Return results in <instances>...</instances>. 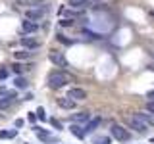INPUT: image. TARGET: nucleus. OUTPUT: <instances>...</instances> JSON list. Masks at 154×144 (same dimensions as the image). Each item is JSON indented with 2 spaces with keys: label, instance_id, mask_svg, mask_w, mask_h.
Returning <instances> with one entry per match:
<instances>
[{
  "label": "nucleus",
  "instance_id": "nucleus-15",
  "mask_svg": "<svg viewBox=\"0 0 154 144\" xmlns=\"http://www.w3.org/2000/svg\"><path fill=\"white\" fill-rule=\"evenodd\" d=\"M14 58H16L17 62H21V60H29V58H31V52L23 48V50H17V52H14Z\"/></svg>",
  "mask_w": 154,
  "mask_h": 144
},
{
  "label": "nucleus",
  "instance_id": "nucleus-24",
  "mask_svg": "<svg viewBox=\"0 0 154 144\" xmlns=\"http://www.w3.org/2000/svg\"><path fill=\"white\" fill-rule=\"evenodd\" d=\"M56 37H58V40L64 42V44H71V40H69V38H66L64 35H56Z\"/></svg>",
  "mask_w": 154,
  "mask_h": 144
},
{
  "label": "nucleus",
  "instance_id": "nucleus-29",
  "mask_svg": "<svg viewBox=\"0 0 154 144\" xmlns=\"http://www.w3.org/2000/svg\"><path fill=\"white\" fill-rule=\"evenodd\" d=\"M16 127H17V129L23 127V119H16Z\"/></svg>",
  "mask_w": 154,
  "mask_h": 144
},
{
  "label": "nucleus",
  "instance_id": "nucleus-27",
  "mask_svg": "<svg viewBox=\"0 0 154 144\" xmlns=\"http://www.w3.org/2000/svg\"><path fill=\"white\" fill-rule=\"evenodd\" d=\"M27 119H29V121H31V123H35V119H37V115H35V113H29V115H27Z\"/></svg>",
  "mask_w": 154,
  "mask_h": 144
},
{
  "label": "nucleus",
  "instance_id": "nucleus-22",
  "mask_svg": "<svg viewBox=\"0 0 154 144\" xmlns=\"http://www.w3.org/2000/svg\"><path fill=\"white\" fill-rule=\"evenodd\" d=\"M50 123H52V127H54V129H56V131H62V123H60V121H58V119H56V117H52V119H50Z\"/></svg>",
  "mask_w": 154,
  "mask_h": 144
},
{
  "label": "nucleus",
  "instance_id": "nucleus-4",
  "mask_svg": "<svg viewBox=\"0 0 154 144\" xmlns=\"http://www.w3.org/2000/svg\"><path fill=\"white\" fill-rule=\"evenodd\" d=\"M48 60L52 62V64H56L58 67H67V60L64 58V54L58 50H52L50 54H48Z\"/></svg>",
  "mask_w": 154,
  "mask_h": 144
},
{
  "label": "nucleus",
  "instance_id": "nucleus-3",
  "mask_svg": "<svg viewBox=\"0 0 154 144\" xmlns=\"http://www.w3.org/2000/svg\"><path fill=\"white\" fill-rule=\"evenodd\" d=\"M125 121H127V125H129L131 129H135L137 133H146L148 129H150L148 125H144L141 119L137 117V115H127V117H125Z\"/></svg>",
  "mask_w": 154,
  "mask_h": 144
},
{
  "label": "nucleus",
  "instance_id": "nucleus-6",
  "mask_svg": "<svg viewBox=\"0 0 154 144\" xmlns=\"http://www.w3.org/2000/svg\"><path fill=\"white\" fill-rule=\"evenodd\" d=\"M67 4L71 10H77V12H83V10L93 6V2H89V0H67Z\"/></svg>",
  "mask_w": 154,
  "mask_h": 144
},
{
  "label": "nucleus",
  "instance_id": "nucleus-1",
  "mask_svg": "<svg viewBox=\"0 0 154 144\" xmlns=\"http://www.w3.org/2000/svg\"><path fill=\"white\" fill-rule=\"evenodd\" d=\"M69 83V77H67L64 71H52L50 75H48V86L50 88H62V86H66Z\"/></svg>",
  "mask_w": 154,
  "mask_h": 144
},
{
  "label": "nucleus",
  "instance_id": "nucleus-23",
  "mask_svg": "<svg viewBox=\"0 0 154 144\" xmlns=\"http://www.w3.org/2000/svg\"><path fill=\"white\" fill-rule=\"evenodd\" d=\"M10 102H12V100H6V98H4V100H0V110H6L8 106H10Z\"/></svg>",
  "mask_w": 154,
  "mask_h": 144
},
{
  "label": "nucleus",
  "instance_id": "nucleus-13",
  "mask_svg": "<svg viewBox=\"0 0 154 144\" xmlns=\"http://www.w3.org/2000/svg\"><path fill=\"white\" fill-rule=\"evenodd\" d=\"M89 119H91V113L89 112H79V113H73V115H71V121L77 123V125H79V123H87Z\"/></svg>",
  "mask_w": 154,
  "mask_h": 144
},
{
  "label": "nucleus",
  "instance_id": "nucleus-18",
  "mask_svg": "<svg viewBox=\"0 0 154 144\" xmlns=\"http://www.w3.org/2000/svg\"><path fill=\"white\" fill-rule=\"evenodd\" d=\"M93 144H110V136H94Z\"/></svg>",
  "mask_w": 154,
  "mask_h": 144
},
{
  "label": "nucleus",
  "instance_id": "nucleus-28",
  "mask_svg": "<svg viewBox=\"0 0 154 144\" xmlns=\"http://www.w3.org/2000/svg\"><path fill=\"white\" fill-rule=\"evenodd\" d=\"M27 4H31V6H35V4H41V0H25Z\"/></svg>",
  "mask_w": 154,
  "mask_h": 144
},
{
  "label": "nucleus",
  "instance_id": "nucleus-12",
  "mask_svg": "<svg viewBox=\"0 0 154 144\" xmlns=\"http://www.w3.org/2000/svg\"><path fill=\"white\" fill-rule=\"evenodd\" d=\"M21 46L25 50H35V48H38V42L31 37H21Z\"/></svg>",
  "mask_w": 154,
  "mask_h": 144
},
{
  "label": "nucleus",
  "instance_id": "nucleus-11",
  "mask_svg": "<svg viewBox=\"0 0 154 144\" xmlns=\"http://www.w3.org/2000/svg\"><path fill=\"white\" fill-rule=\"evenodd\" d=\"M58 106H60L62 110H73L75 108V100L67 98V96H62V98H58Z\"/></svg>",
  "mask_w": 154,
  "mask_h": 144
},
{
  "label": "nucleus",
  "instance_id": "nucleus-2",
  "mask_svg": "<svg viewBox=\"0 0 154 144\" xmlns=\"http://www.w3.org/2000/svg\"><path fill=\"white\" fill-rule=\"evenodd\" d=\"M110 134H112V138H116V140L119 142H127L129 138H131V134H129V131L125 127H122V125L114 123L112 127H110Z\"/></svg>",
  "mask_w": 154,
  "mask_h": 144
},
{
  "label": "nucleus",
  "instance_id": "nucleus-33",
  "mask_svg": "<svg viewBox=\"0 0 154 144\" xmlns=\"http://www.w3.org/2000/svg\"><path fill=\"white\" fill-rule=\"evenodd\" d=\"M25 144H29V142H25Z\"/></svg>",
  "mask_w": 154,
  "mask_h": 144
},
{
  "label": "nucleus",
  "instance_id": "nucleus-16",
  "mask_svg": "<svg viewBox=\"0 0 154 144\" xmlns=\"http://www.w3.org/2000/svg\"><path fill=\"white\" fill-rule=\"evenodd\" d=\"M14 85H16V88H27V79L25 77H21V75H17L16 77V81H14Z\"/></svg>",
  "mask_w": 154,
  "mask_h": 144
},
{
  "label": "nucleus",
  "instance_id": "nucleus-21",
  "mask_svg": "<svg viewBox=\"0 0 154 144\" xmlns=\"http://www.w3.org/2000/svg\"><path fill=\"white\" fill-rule=\"evenodd\" d=\"M8 75H10V69H8V67H0V81H4Z\"/></svg>",
  "mask_w": 154,
  "mask_h": 144
},
{
  "label": "nucleus",
  "instance_id": "nucleus-17",
  "mask_svg": "<svg viewBox=\"0 0 154 144\" xmlns=\"http://www.w3.org/2000/svg\"><path fill=\"white\" fill-rule=\"evenodd\" d=\"M10 69H12L16 75H21V73H23V69H25V65H23V64H19V62H16V64H12V65H10Z\"/></svg>",
  "mask_w": 154,
  "mask_h": 144
},
{
  "label": "nucleus",
  "instance_id": "nucleus-14",
  "mask_svg": "<svg viewBox=\"0 0 154 144\" xmlns=\"http://www.w3.org/2000/svg\"><path fill=\"white\" fill-rule=\"evenodd\" d=\"M69 133L73 134V136H77L79 140H83V138H85V131H83V127H81V125H77V123H71V125H69Z\"/></svg>",
  "mask_w": 154,
  "mask_h": 144
},
{
  "label": "nucleus",
  "instance_id": "nucleus-31",
  "mask_svg": "<svg viewBox=\"0 0 154 144\" xmlns=\"http://www.w3.org/2000/svg\"><path fill=\"white\" fill-rule=\"evenodd\" d=\"M89 2H100V0H89Z\"/></svg>",
  "mask_w": 154,
  "mask_h": 144
},
{
  "label": "nucleus",
  "instance_id": "nucleus-10",
  "mask_svg": "<svg viewBox=\"0 0 154 144\" xmlns=\"http://www.w3.org/2000/svg\"><path fill=\"white\" fill-rule=\"evenodd\" d=\"M21 29H23V33H35L37 29H38V23L37 21H31V19H23L21 21Z\"/></svg>",
  "mask_w": 154,
  "mask_h": 144
},
{
  "label": "nucleus",
  "instance_id": "nucleus-9",
  "mask_svg": "<svg viewBox=\"0 0 154 144\" xmlns=\"http://www.w3.org/2000/svg\"><path fill=\"white\" fill-rule=\"evenodd\" d=\"M139 119L144 123V125H148V127H154V113H150V112H137L135 113Z\"/></svg>",
  "mask_w": 154,
  "mask_h": 144
},
{
  "label": "nucleus",
  "instance_id": "nucleus-20",
  "mask_svg": "<svg viewBox=\"0 0 154 144\" xmlns=\"http://www.w3.org/2000/svg\"><path fill=\"white\" fill-rule=\"evenodd\" d=\"M35 115H37L38 119H41V121H46V112H45V108H41V106H38V108H37Z\"/></svg>",
  "mask_w": 154,
  "mask_h": 144
},
{
  "label": "nucleus",
  "instance_id": "nucleus-8",
  "mask_svg": "<svg viewBox=\"0 0 154 144\" xmlns=\"http://www.w3.org/2000/svg\"><path fill=\"white\" fill-rule=\"evenodd\" d=\"M67 98L85 100V98H87V90H85V88H79V86H73V88H69V92H67Z\"/></svg>",
  "mask_w": 154,
  "mask_h": 144
},
{
  "label": "nucleus",
  "instance_id": "nucleus-32",
  "mask_svg": "<svg viewBox=\"0 0 154 144\" xmlns=\"http://www.w3.org/2000/svg\"><path fill=\"white\" fill-rule=\"evenodd\" d=\"M150 142H152V144H154V136H152V138H150Z\"/></svg>",
  "mask_w": 154,
  "mask_h": 144
},
{
  "label": "nucleus",
  "instance_id": "nucleus-25",
  "mask_svg": "<svg viewBox=\"0 0 154 144\" xmlns=\"http://www.w3.org/2000/svg\"><path fill=\"white\" fill-rule=\"evenodd\" d=\"M146 112L154 113V100H150V102H146Z\"/></svg>",
  "mask_w": 154,
  "mask_h": 144
},
{
  "label": "nucleus",
  "instance_id": "nucleus-5",
  "mask_svg": "<svg viewBox=\"0 0 154 144\" xmlns=\"http://www.w3.org/2000/svg\"><path fill=\"white\" fill-rule=\"evenodd\" d=\"M45 12H46V8H31V10H27L25 12V19H31V21H38L42 16H45Z\"/></svg>",
  "mask_w": 154,
  "mask_h": 144
},
{
  "label": "nucleus",
  "instance_id": "nucleus-7",
  "mask_svg": "<svg viewBox=\"0 0 154 144\" xmlns=\"http://www.w3.org/2000/svg\"><path fill=\"white\" fill-rule=\"evenodd\" d=\"M102 123V119L100 117H91L89 121H87V125L83 127V131H85V134H91V133H94L96 129H98V125Z\"/></svg>",
  "mask_w": 154,
  "mask_h": 144
},
{
  "label": "nucleus",
  "instance_id": "nucleus-26",
  "mask_svg": "<svg viewBox=\"0 0 154 144\" xmlns=\"http://www.w3.org/2000/svg\"><path fill=\"white\" fill-rule=\"evenodd\" d=\"M60 23H62V25H64V27H69V25H71V23H73V21H71V19H62Z\"/></svg>",
  "mask_w": 154,
  "mask_h": 144
},
{
  "label": "nucleus",
  "instance_id": "nucleus-19",
  "mask_svg": "<svg viewBox=\"0 0 154 144\" xmlns=\"http://www.w3.org/2000/svg\"><path fill=\"white\" fill-rule=\"evenodd\" d=\"M16 134H17V131H0V138H2V140L4 138H14Z\"/></svg>",
  "mask_w": 154,
  "mask_h": 144
},
{
  "label": "nucleus",
  "instance_id": "nucleus-30",
  "mask_svg": "<svg viewBox=\"0 0 154 144\" xmlns=\"http://www.w3.org/2000/svg\"><path fill=\"white\" fill-rule=\"evenodd\" d=\"M146 98H150V100H154V90H148V92H146Z\"/></svg>",
  "mask_w": 154,
  "mask_h": 144
}]
</instances>
